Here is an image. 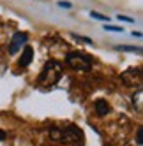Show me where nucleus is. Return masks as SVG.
I'll list each match as a JSON object with an SVG mask.
<instances>
[{
    "instance_id": "obj_1",
    "label": "nucleus",
    "mask_w": 143,
    "mask_h": 146,
    "mask_svg": "<svg viewBox=\"0 0 143 146\" xmlns=\"http://www.w3.org/2000/svg\"><path fill=\"white\" fill-rule=\"evenodd\" d=\"M49 135L53 137V141H58V143H74V144L83 143V134H81V130L73 127V125H67L64 129H51Z\"/></svg>"
},
{
    "instance_id": "obj_2",
    "label": "nucleus",
    "mask_w": 143,
    "mask_h": 146,
    "mask_svg": "<svg viewBox=\"0 0 143 146\" xmlns=\"http://www.w3.org/2000/svg\"><path fill=\"white\" fill-rule=\"evenodd\" d=\"M60 76H62V69H60V65L57 64V62H48V64L44 65L43 72H41L39 76V83L44 86H53L55 83L60 79Z\"/></svg>"
},
{
    "instance_id": "obj_3",
    "label": "nucleus",
    "mask_w": 143,
    "mask_h": 146,
    "mask_svg": "<svg viewBox=\"0 0 143 146\" xmlns=\"http://www.w3.org/2000/svg\"><path fill=\"white\" fill-rule=\"evenodd\" d=\"M65 62L73 67L74 70H90L92 69V58L87 53H81V51H74V53H69L65 56Z\"/></svg>"
},
{
    "instance_id": "obj_4",
    "label": "nucleus",
    "mask_w": 143,
    "mask_h": 146,
    "mask_svg": "<svg viewBox=\"0 0 143 146\" xmlns=\"http://www.w3.org/2000/svg\"><path fill=\"white\" fill-rule=\"evenodd\" d=\"M28 40V35L25 32H16L13 35V40H11V46H9V53L11 55H16L19 49H21V46Z\"/></svg>"
},
{
    "instance_id": "obj_5",
    "label": "nucleus",
    "mask_w": 143,
    "mask_h": 146,
    "mask_svg": "<svg viewBox=\"0 0 143 146\" xmlns=\"http://www.w3.org/2000/svg\"><path fill=\"white\" fill-rule=\"evenodd\" d=\"M32 55H34V49L30 46H25L23 53H21V58H19V67H27L30 62H32Z\"/></svg>"
},
{
    "instance_id": "obj_6",
    "label": "nucleus",
    "mask_w": 143,
    "mask_h": 146,
    "mask_svg": "<svg viewBox=\"0 0 143 146\" xmlns=\"http://www.w3.org/2000/svg\"><path fill=\"white\" fill-rule=\"evenodd\" d=\"M96 113H97V116H106L110 113V104L106 100H103V99L96 100Z\"/></svg>"
},
{
    "instance_id": "obj_7",
    "label": "nucleus",
    "mask_w": 143,
    "mask_h": 146,
    "mask_svg": "<svg viewBox=\"0 0 143 146\" xmlns=\"http://www.w3.org/2000/svg\"><path fill=\"white\" fill-rule=\"evenodd\" d=\"M115 49H118V51H131V53H141V48H134V46H115Z\"/></svg>"
},
{
    "instance_id": "obj_8",
    "label": "nucleus",
    "mask_w": 143,
    "mask_h": 146,
    "mask_svg": "<svg viewBox=\"0 0 143 146\" xmlns=\"http://www.w3.org/2000/svg\"><path fill=\"white\" fill-rule=\"evenodd\" d=\"M90 18L99 19V21H108V19H110L106 14H101V13H97V11H92V13H90Z\"/></svg>"
},
{
    "instance_id": "obj_9",
    "label": "nucleus",
    "mask_w": 143,
    "mask_h": 146,
    "mask_svg": "<svg viewBox=\"0 0 143 146\" xmlns=\"http://www.w3.org/2000/svg\"><path fill=\"white\" fill-rule=\"evenodd\" d=\"M104 30H108V32H124L122 27H115V25H104Z\"/></svg>"
},
{
    "instance_id": "obj_10",
    "label": "nucleus",
    "mask_w": 143,
    "mask_h": 146,
    "mask_svg": "<svg viewBox=\"0 0 143 146\" xmlns=\"http://www.w3.org/2000/svg\"><path fill=\"white\" fill-rule=\"evenodd\" d=\"M141 135H143V129L140 127V129H138V132H136V143H138L140 146L143 144V139H141Z\"/></svg>"
},
{
    "instance_id": "obj_11",
    "label": "nucleus",
    "mask_w": 143,
    "mask_h": 146,
    "mask_svg": "<svg viewBox=\"0 0 143 146\" xmlns=\"http://www.w3.org/2000/svg\"><path fill=\"white\" fill-rule=\"evenodd\" d=\"M73 37L78 39V40H83V42H87V44H92V39H88V37H81V35H78V34H73Z\"/></svg>"
},
{
    "instance_id": "obj_12",
    "label": "nucleus",
    "mask_w": 143,
    "mask_h": 146,
    "mask_svg": "<svg viewBox=\"0 0 143 146\" xmlns=\"http://www.w3.org/2000/svg\"><path fill=\"white\" fill-rule=\"evenodd\" d=\"M118 19H120V21H127V23H132V21H134V19L129 18V16H120V14H118Z\"/></svg>"
},
{
    "instance_id": "obj_13",
    "label": "nucleus",
    "mask_w": 143,
    "mask_h": 146,
    "mask_svg": "<svg viewBox=\"0 0 143 146\" xmlns=\"http://www.w3.org/2000/svg\"><path fill=\"white\" fill-rule=\"evenodd\" d=\"M58 7H65V9H69V7H71V2H58Z\"/></svg>"
},
{
    "instance_id": "obj_14",
    "label": "nucleus",
    "mask_w": 143,
    "mask_h": 146,
    "mask_svg": "<svg viewBox=\"0 0 143 146\" xmlns=\"http://www.w3.org/2000/svg\"><path fill=\"white\" fill-rule=\"evenodd\" d=\"M4 139H5V132L0 129V141H4Z\"/></svg>"
}]
</instances>
